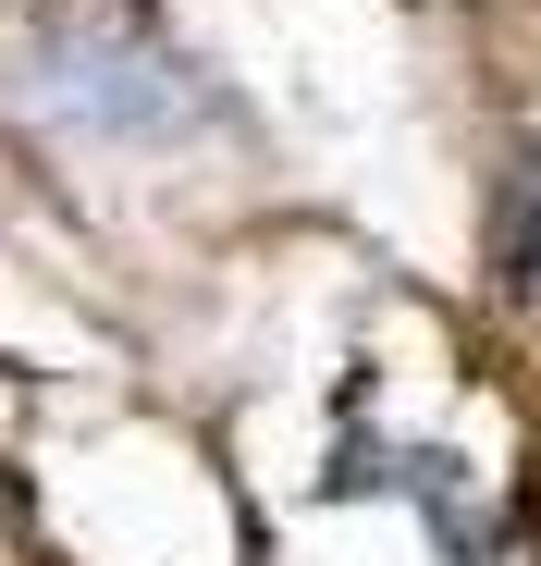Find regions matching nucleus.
<instances>
[{
    "label": "nucleus",
    "mask_w": 541,
    "mask_h": 566,
    "mask_svg": "<svg viewBox=\"0 0 541 566\" xmlns=\"http://www.w3.org/2000/svg\"><path fill=\"white\" fill-rule=\"evenodd\" d=\"M492 271L517 283V296H541V160L505 185V210H492Z\"/></svg>",
    "instance_id": "1"
}]
</instances>
